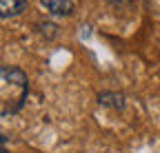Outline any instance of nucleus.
Returning <instances> with one entry per match:
<instances>
[{
  "label": "nucleus",
  "instance_id": "nucleus-1",
  "mask_svg": "<svg viewBox=\"0 0 160 153\" xmlns=\"http://www.w3.org/2000/svg\"><path fill=\"white\" fill-rule=\"evenodd\" d=\"M29 95V78L18 67H0V116L9 118L25 107Z\"/></svg>",
  "mask_w": 160,
  "mask_h": 153
},
{
  "label": "nucleus",
  "instance_id": "nucleus-2",
  "mask_svg": "<svg viewBox=\"0 0 160 153\" xmlns=\"http://www.w3.org/2000/svg\"><path fill=\"white\" fill-rule=\"evenodd\" d=\"M40 2L51 16H71L76 11L73 0H40Z\"/></svg>",
  "mask_w": 160,
  "mask_h": 153
},
{
  "label": "nucleus",
  "instance_id": "nucleus-3",
  "mask_svg": "<svg viewBox=\"0 0 160 153\" xmlns=\"http://www.w3.org/2000/svg\"><path fill=\"white\" fill-rule=\"evenodd\" d=\"M27 9V0H0V18H13Z\"/></svg>",
  "mask_w": 160,
  "mask_h": 153
},
{
  "label": "nucleus",
  "instance_id": "nucleus-4",
  "mask_svg": "<svg viewBox=\"0 0 160 153\" xmlns=\"http://www.w3.org/2000/svg\"><path fill=\"white\" fill-rule=\"evenodd\" d=\"M98 102L105 104V107H111V109H122L125 107V95L116 93V91H102V93H98Z\"/></svg>",
  "mask_w": 160,
  "mask_h": 153
},
{
  "label": "nucleus",
  "instance_id": "nucleus-5",
  "mask_svg": "<svg viewBox=\"0 0 160 153\" xmlns=\"http://www.w3.org/2000/svg\"><path fill=\"white\" fill-rule=\"evenodd\" d=\"M0 153H9L7 151V138L2 136V133H0Z\"/></svg>",
  "mask_w": 160,
  "mask_h": 153
}]
</instances>
